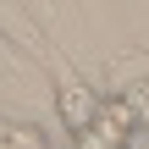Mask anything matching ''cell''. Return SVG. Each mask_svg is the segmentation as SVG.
<instances>
[{"mask_svg":"<svg viewBox=\"0 0 149 149\" xmlns=\"http://www.w3.org/2000/svg\"><path fill=\"white\" fill-rule=\"evenodd\" d=\"M133 127H138V122H133V116L105 94V100H100V111H94V122H88V127H77V133H66V144H72V149H127Z\"/></svg>","mask_w":149,"mask_h":149,"instance_id":"cell-1","label":"cell"},{"mask_svg":"<svg viewBox=\"0 0 149 149\" xmlns=\"http://www.w3.org/2000/svg\"><path fill=\"white\" fill-rule=\"evenodd\" d=\"M100 88L88 83V77H55V116H61V127L66 133H77V127H88L94 122V111H100Z\"/></svg>","mask_w":149,"mask_h":149,"instance_id":"cell-2","label":"cell"},{"mask_svg":"<svg viewBox=\"0 0 149 149\" xmlns=\"http://www.w3.org/2000/svg\"><path fill=\"white\" fill-rule=\"evenodd\" d=\"M0 149H50L39 122H22V116H0Z\"/></svg>","mask_w":149,"mask_h":149,"instance_id":"cell-3","label":"cell"}]
</instances>
